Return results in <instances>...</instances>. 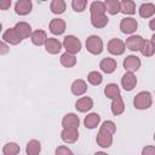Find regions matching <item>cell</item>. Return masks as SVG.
Instances as JSON below:
<instances>
[{
    "label": "cell",
    "mask_w": 155,
    "mask_h": 155,
    "mask_svg": "<svg viewBox=\"0 0 155 155\" xmlns=\"http://www.w3.org/2000/svg\"><path fill=\"white\" fill-rule=\"evenodd\" d=\"M91 24L92 27L97 28V29H102L104 27H107V24L109 23V18L107 15H97V16H91L90 17Z\"/></svg>",
    "instance_id": "26"
},
{
    "label": "cell",
    "mask_w": 155,
    "mask_h": 155,
    "mask_svg": "<svg viewBox=\"0 0 155 155\" xmlns=\"http://www.w3.org/2000/svg\"><path fill=\"white\" fill-rule=\"evenodd\" d=\"M71 7L75 12H84L87 7V0H73L71 1Z\"/></svg>",
    "instance_id": "36"
},
{
    "label": "cell",
    "mask_w": 155,
    "mask_h": 155,
    "mask_svg": "<svg viewBox=\"0 0 155 155\" xmlns=\"http://www.w3.org/2000/svg\"><path fill=\"white\" fill-rule=\"evenodd\" d=\"M86 50L93 54V56H98L103 52L104 50V44H103V40L101 39V36L98 35H90L87 39H86Z\"/></svg>",
    "instance_id": "2"
},
{
    "label": "cell",
    "mask_w": 155,
    "mask_h": 155,
    "mask_svg": "<svg viewBox=\"0 0 155 155\" xmlns=\"http://www.w3.org/2000/svg\"><path fill=\"white\" fill-rule=\"evenodd\" d=\"M107 50L110 54L113 56H121L125 53L126 47H125V41H122L119 38H113L108 41L107 44Z\"/></svg>",
    "instance_id": "5"
},
{
    "label": "cell",
    "mask_w": 155,
    "mask_h": 155,
    "mask_svg": "<svg viewBox=\"0 0 155 155\" xmlns=\"http://www.w3.org/2000/svg\"><path fill=\"white\" fill-rule=\"evenodd\" d=\"M13 29L16 30L17 35L24 40V39H28L30 38L31 33H33V29H31V25L28 23V22H24V21H21V22H17L13 27Z\"/></svg>",
    "instance_id": "8"
},
{
    "label": "cell",
    "mask_w": 155,
    "mask_h": 155,
    "mask_svg": "<svg viewBox=\"0 0 155 155\" xmlns=\"http://www.w3.org/2000/svg\"><path fill=\"white\" fill-rule=\"evenodd\" d=\"M41 153V143L38 139H30L25 145L27 155H39Z\"/></svg>",
    "instance_id": "28"
},
{
    "label": "cell",
    "mask_w": 155,
    "mask_h": 155,
    "mask_svg": "<svg viewBox=\"0 0 155 155\" xmlns=\"http://www.w3.org/2000/svg\"><path fill=\"white\" fill-rule=\"evenodd\" d=\"M50 10L53 15H62L67 10V4L64 0H52L50 4Z\"/></svg>",
    "instance_id": "30"
},
{
    "label": "cell",
    "mask_w": 155,
    "mask_h": 155,
    "mask_svg": "<svg viewBox=\"0 0 155 155\" xmlns=\"http://www.w3.org/2000/svg\"><path fill=\"white\" fill-rule=\"evenodd\" d=\"M59 62L64 67V68H73L76 65V56L75 54H71V53H68V52H64L61 54V58H59Z\"/></svg>",
    "instance_id": "27"
},
{
    "label": "cell",
    "mask_w": 155,
    "mask_h": 155,
    "mask_svg": "<svg viewBox=\"0 0 155 155\" xmlns=\"http://www.w3.org/2000/svg\"><path fill=\"white\" fill-rule=\"evenodd\" d=\"M122 65H124V68H125L126 71L136 73L137 70H139V68L142 65V62H140V58L138 56L130 54V56H126V58L122 62Z\"/></svg>",
    "instance_id": "6"
},
{
    "label": "cell",
    "mask_w": 155,
    "mask_h": 155,
    "mask_svg": "<svg viewBox=\"0 0 155 155\" xmlns=\"http://www.w3.org/2000/svg\"><path fill=\"white\" fill-rule=\"evenodd\" d=\"M44 46H45L46 52L50 53V54H58L63 48L62 42L56 38H47Z\"/></svg>",
    "instance_id": "14"
},
{
    "label": "cell",
    "mask_w": 155,
    "mask_h": 155,
    "mask_svg": "<svg viewBox=\"0 0 155 155\" xmlns=\"http://www.w3.org/2000/svg\"><path fill=\"white\" fill-rule=\"evenodd\" d=\"M99 131H102V132H105V133H109V134H115V132H116V125H115V122L114 121H111V120H105L102 125H101V127H99Z\"/></svg>",
    "instance_id": "35"
},
{
    "label": "cell",
    "mask_w": 155,
    "mask_h": 155,
    "mask_svg": "<svg viewBox=\"0 0 155 155\" xmlns=\"http://www.w3.org/2000/svg\"><path fill=\"white\" fill-rule=\"evenodd\" d=\"M11 0H0V10L7 11L11 7Z\"/></svg>",
    "instance_id": "40"
},
{
    "label": "cell",
    "mask_w": 155,
    "mask_h": 155,
    "mask_svg": "<svg viewBox=\"0 0 155 155\" xmlns=\"http://www.w3.org/2000/svg\"><path fill=\"white\" fill-rule=\"evenodd\" d=\"M87 81L92 86H98V85H101L103 82V75L97 70H92L87 75Z\"/></svg>",
    "instance_id": "34"
},
{
    "label": "cell",
    "mask_w": 155,
    "mask_h": 155,
    "mask_svg": "<svg viewBox=\"0 0 155 155\" xmlns=\"http://www.w3.org/2000/svg\"><path fill=\"white\" fill-rule=\"evenodd\" d=\"M149 28H150V30H155V18L153 17L151 19H150V23H149Z\"/></svg>",
    "instance_id": "41"
},
{
    "label": "cell",
    "mask_w": 155,
    "mask_h": 155,
    "mask_svg": "<svg viewBox=\"0 0 155 155\" xmlns=\"http://www.w3.org/2000/svg\"><path fill=\"white\" fill-rule=\"evenodd\" d=\"M2 155H4V154H2Z\"/></svg>",
    "instance_id": "44"
},
{
    "label": "cell",
    "mask_w": 155,
    "mask_h": 155,
    "mask_svg": "<svg viewBox=\"0 0 155 155\" xmlns=\"http://www.w3.org/2000/svg\"><path fill=\"white\" fill-rule=\"evenodd\" d=\"M33 10V2L30 0H17L15 4V12L18 16H27Z\"/></svg>",
    "instance_id": "10"
},
{
    "label": "cell",
    "mask_w": 155,
    "mask_h": 155,
    "mask_svg": "<svg viewBox=\"0 0 155 155\" xmlns=\"http://www.w3.org/2000/svg\"><path fill=\"white\" fill-rule=\"evenodd\" d=\"M113 139H114L113 134H109V133H105V132L99 131V132L97 133V137H96V143H97V145H99L101 148L108 149V148L111 147Z\"/></svg>",
    "instance_id": "20"
},
{
    "label": "cell",
    "mask_w": 155,
    "mask_h": 155,
    "mask_svg": "<svg viewBox=\"0 0 155 155\" xmlns=\"http://www.w3.org/2000/svg\"><path fill=\"white\" fill-rule=\"evenodd\" d=\"M99 122H101V115L97 113H90L84 119V126L87 130L97 128V126H99Z\"/></svg>",
    "instance_id": "21"
},
{
    "label": "cell",
    "mask_w": 155,
    "mask_h": 155,
    "mask_svg": "<svg viewBox=\"0 0 155 155\" xmlns=\"http://www.w3.org/2000/svg\"><path fill=\"white\" fill-rule=\"evenodd\" d=\"M120 30L122 34L126 35H133L136 30L138 29V22L133 17H125L120 21Z\"/></svg>",
    "instance_id": "4"
},
{
    "label": "cell",
    "mask_w": 155,
    "mask_h": 155,
    "mask_svg": "<svg viewBox=\"0 0 155 155\" xmlns=\"http://www.w3.org/2000/svg\"><path fill=\"white\" fill-rule=\"evenodd\" d=\"M1 30H2V24L0 23V33H1Z\"/></svg>",
    "instance_id": "43"
},
{
    "label": "cell",
    "mask_w": 155,
    "mask_h": 155,
    "mask_svg": "<svg viewBox=\"0 0 155 155\" xmlns=\"http://www.w3.org/2000/svg\"><path fill=\"white\" fill-rule=\"evenodd\" d=\"M30 40H31L33 45H35V46H44L47 40V34L42 29L33 30V33L30 35Z\"/></svg>",
    "instance_id": "22"
},
{
    "label": "cell",
    "mask_w": 155,
    "mask_h": 155,
    "mask_svg": "<svg viewBox=\"0 0 155 155\" xmlns=\"http://www.w3.org/2000/svg\"><path fill=\"white\" fill-rule=\"evenodd\" d=\"M90 15L97 16V15H105V6L104 1H92L90 5Z\"/></svg>",
    "instance_id": "32"
},
{
    "label": "cell",
    "mask_w": 155,
    "mask_h": 155,
    "mask_svg": "<svg viewBox=\"0 0 155 155\" xmlns=\"http://www.w3.org/2000/svg\"><path fill=\"white\" fill-rule=\"evenodd\" d=\"M70 91L74 96L76 97H80V96H84L86 92H87V82L82 79H76L71 82L70 85Z\"/></svg>",
    "instance_id": "18"
},
{
    "label": "cell",
    "mask_w": 155,
    "mask_h": 155,
    "mask_svg": "<svg viewBox=\"0 0 155 155\" xmlns=\"http://www.w3.org/2000/svg\"><path fill=\"white\" fill-rule=\"evenodd\" d=\"M54 155H73V151L67 145H58L54 149Z\"/></svg>",
    "instance_id": "37"
},
{
    "label": "cell",
    "mask_w": 155,
    "mask_h": 155,
    "mask_svg": "<svg viewBox=\"0 0 155 155\" xmlns=\"http://www.w3.org/2000/svg\"><path fill=\"white\" fill-rule=\"evenodd\" d=\"M140 155H155V147L154 145H145L142 149Z\"/></svg>",
    "instance_id": "38"
},
{
    "label": "cell",
    "mask_w": 155,
    "mask_h": 155,
    "mask_svg": "<svg viewBox=\"0 0 155 155\" xmlns=\"http://www.w3.org/2000/svg\"><path fill=\"white\" fill-rule=\"evenodd\" d=\"M105 12L111 16H115L120 12V1L119 0H105L104 1Z\"/></svg>",
    "instance_id": "31"
},
{
    "label": "cell",
    "mask_w": 155,
    "mask_h": 155,
    "mask_svg": "<svg viewBox=\"0 0 155 155\" xmlns=\"http://www.w3.org/2000/svg\"><path fill=\"white\" fill-rule=\"evenodd\" d=\"M138 13L142 18H153L155 15V5L153 2H143L139 6Z\"/></svg>",
    "instance_id": "23"
},
{
    "label": "cell",
    "mask_w": 155,
    "mask_h": 155,
    "mask_svg": "<svg viewBox=\"0 0 155 155\" xmlns=\"http://www.w3.org/2000/svg\"><path fill=\"white\" fill-rule=\"evenodd\" d=\"M120 12L126 16H132L136 13V2L133 0L120 1Z\"/></svg>",
    "instance_id": "25"
},
{
    "label": "cell",
    "mask_w": 155,
    "mask_h": 155,
    "mask_svg": "<svg viewBox=\"0 0 155 155\" xmlns=\"http://www.w3.org/2000/svg\"><path fill=\"white\" fill-rule=\"evenodd\" d=\"M48 29L53 35H62L67 29V23L62 18H53L48 24Z\"/></svg>",
    "instance_id": "11"
},
{
    "label": "cell",
    "mask_w": 155,
    "mask_h": 155,
    "mask_svg": "<svg viewBox=\"0 0 155 155\" xmlns=\"http://www.w3.org/2000/svg\"><path fill=\"white\" fill-rule=\"evenodd\" d=\"M110 110H111L113 115H115V116H119V115H121L125 111V103H124V99H122L121 94L117 96L116 98L111 99Z\"/></svg>",
    "instance_id": "24"
},
{
    "label": "cell",
    "mask_w": 155,
    "mask_h": 155,
    "mask_svg": "<svg viewBox=\"0 0 155 155\" xmlns=\"http://www.w3.org/2000/svg\"><path fill=\"white\" fill-rule=\"evenodd\" d=\"M62 46L65 50V52L76 54L81 51L82 45H81L80 39H78L75 35H67V36H64V39L62 41Z\"/></svg>",
    "instance_id": "3"
},
{
    "label": "cell",
    "mask_w": 155,
    "mask_h": 155,
    "mask_svg": "<svg viewBox=\"0 0 155 155\" xmlns=\"http://www.w3.org/2000/svg\"><path fill=\"white\" fill-rule=\"evenodd\" d=\"M139 52L144 57H153L155 54V35H153L150 40L144 39V41L139 48Z\"/></svg>",
    "instance_id": "19"
},
{
    "label": "cell",
    "mask_w": 155,
    "mask_h": 155,
    "mask_svg": "<svg viewBox=\"0 0 155 155\" xmlns=\"http://www.w3.org/2000/svg\"><path fill=\"white\" fill-rule=\"evenodd\" d=\"M137 76L134 75V73H130V71H126L122 78H121V86L125 91L127 92H131L134 90V87L137 86Z\"/></svg>",
    "instance_id": "7"
},
{
    "label": "cell",
    "mask_w": 155,
    "mask_h": 155,
    "mask_svg": "<svg viewBox=\"0 0 155 155\" xmlns=\"http://www.w3.org/2000/svg\"><path fill=\"white\" fill-rule=\"evenodd\" d=\"M153 105V94L149 91H140L133 97V107L138 110L150 109Z\"/></svg>",
    "instance_id": "1"
},
{
    "label": "cell",
    "mask_w": 155,
    "mask_h": 155,
    "mask_svg": "<svg viewBox=\"0 0 155 155\" xmlns=\"http://www.w3.org/2000/svg\"><path fill=\"white\" fill-rule=\"evenodd\" d=\"M10 52V46L4 42L2 40H0V56H4V54H7Z\"/></svg>",
    "instance_id": "39"
},
{
    "label": "cell",
    "mask_w": 155,
    "mask_h": 155,
    "mask_svg": "<svg viewBox=\"0 0 155 155\" xmlns=\"http://www.w3.org/2000/svg\"><path fill=\"white\" fill-rule=\"evenodd\" d=\"M93 155H109V154H107V153H104V151H96Z\"/></svg>",
    "instance_id": "42"
},
{
    "label": "cell",
    "mask_w": 155,
    "mask_h": 155,
    "mask_svg": "<svg viewBox=\"0 0 155 155\" xmlns=\"http://www.w3.org/2000/svg\"><path fill=\"white\" fill-rule=\"evenodd\" d=\"M61 139L67 144H73L79 139V128H63Z\"/></svg>",
    "instance_id": "13"
},
{
    "label": "cell",
    "mask_w": 155,
    "mask_h": 155,
    "mask_svg": "<svg viewBox=\"0 0 155 155\" xmlns=\"http://www.w3.org/2000/svg\"><path fill=\"white\" fill-rule=\"evenodd\" d=\"M80 119L75 113H68L62 119V127L63 128H79Z\"/></svg>",
    "instance_id": "12"
},
{
    "label": "cell",
    "mask_w": 155,
    "mask_h": 155,
    "mask_svg": "<svg viewBox=\"0 0 155 155\" xmlns=\"http://www.w3.org/2000/svg\"><path fill=\"white\" fill-rule=\"evenodd\" d=\"M143 41H144V39H143L142 35H136V34H133V35H130V36L126 39V41H125V47H126L127 50L132 51V52H137V51H139V48H140Z\"/></svg>",
    "instance_id": "9"
},
{
    "label": "cell",
    "mask_w": 155,
    "mask_h": 155,
    "mask_svg": "<svg viewBox=\"0 0 155 155\" xmlns=\"http://www.w3.org/2000/svg\"><path fill=\"white\" fill-rule=\"evenodd\" d=\"M75 108L79 113H87L93 108V99L88 96H84L80 97L76 102H75Z\"/></svg>",
    "instance_id": "16"
},
{
    "label": "cell",
    "mask_w": 155,
    "mask_h": 155,
    "mask_svg": "<svg viewBox=\"0 0 155 155\" xmlns=\"http://www.w3.org/2000/svg\"><path fill=\"white\" fill-rule=\"evenodd\" d=\"M21 151V147L15 142H8L2 147L4 155H18Z\"/></svg>",
    "instance_id": "33"
},
{
    "label": "cell",
    "mask_w": 155,
    "mask_h": 155,
    "mask_svg": "<svg viewBox=\"0 0 155 155\" xmlns=\"http://www.w3.org/2000/svg\"><path fill=\"white\" fill-rule=\"evenodd\" d=\"M120 93H121V91H120V87L117 86V84L110 82L104 87V94L108 99H114L117 96H120Z\"/></svg>",
    "instance_id": "29"
},
{
    "label": "cell",
    "mask_w": 155,
    "mask_h": 155,
    "mask_svg": "<svg viewBox=\"0 0 155 155\" xmlns=\"http://www.w3.org/2000/svg\"><path fill=\"white\" fill-rule=\"evenodd\" d=\"M2 41L6 42L8 46H10V45L16 46V45H18V44L22 42V39L17 35V33H16V30H15L13 28H8V29H6V30L4 31V34H2Z\"/></svg>",
    "instance_id": "17"
},
{
    "label": "cell",
    "mask_w": 155,
    "mask_h": 155,
    "mask_svg": "<svg viewBox=\"0 0 155 155\" xmlns=\"http://www.w3.org/2000/svg\"><path fill=\"white\" fill-rule=\"evenodd\" d=\"M117 68V62L114 58L110 57H105L102 58L99 62V69L104 73V74H113Z\"/></svg>",
    "instance_id": "15"
}]
</instances>
